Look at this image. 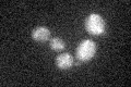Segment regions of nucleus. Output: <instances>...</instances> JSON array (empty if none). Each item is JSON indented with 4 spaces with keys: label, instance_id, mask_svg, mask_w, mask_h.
Listing matches in <instances>:
<instances>
[{
    "label": "nucleus",
    "instance_id": "nucleus-4",
    "mask_svg": "<svg viewBox=\"0 0 131 87\" xmlns=\"http://www.w3.org/2000/svg\"><path fill=\"white\" fill-rule=\"evenodd\" d=\"M31 36H32V38L35 41H37V43H45V41H47L49 39V37H50V31H49L47 27L38 26L33 30Z\"/></svg>",
    "mask_w": 131,
    "mask_h": 87
},
{
    "label": "nucleus",
    "instance_id": "nucleus-3",
    "mask_svg": "<svg viewBox=\"0 0 131 87\" xmlns=\"http://www.w3.org/2000/svg\"><path fill=\"white\" fill-rule=\"evenodd\" d=\"M55 63L57 65V68L59 70H69L73 64H74V59H73V57L70 55V53H60L56 57L55 59Z\"/></svg>",
    "mask_w": 131,
    "mask_h": 87
},
{
    "label": "nucleus",
    "instance_id": "nucleus-2",
    "mask_svg": "<svg viewBox=\"0 0 131 87\" xmlns=\"http://www.w3.org/2000/svg\"><path fill=\"white\" fill-rule=\"evenodd\" d=\"M96 45L91 39H85L81 41L77 48V59L80 62H89L95 56Z\"/></svg>",
    "mask_w": 131,
    "mask_h": 87
},
{
    "label": "nucleus",
    "instance_id": "nucleus-5",
    "mask_svg": "<svg viewBox=\"0 0 131 87\" xmlns=\"http://www.w3.org/2000/svg\"><path fill=\"white\" fill-rule=\"evenodd\" d=\"M49 47L55 51H62L66 48V43L59 37H54L49 40Z\"/></svg>",
    "mask_w": 131,
    "mask_h": 87
},
{
    "label": "nucleus",
    "instance_id": "nucleus-1",
    "mask_svg": "<svg viewBox=\"0 0 131 87\" xmlns=\"http://www.w3.org/2000/svg\"><path fill=\"white\" fill-rule=\"evenodd\" d=\"M105 21L98 14H90L85 20V30L89 34L94 36H101L105 33Z\"/></svg>",
    "mask_w": 131,
    "mask_h": 87
}]
</instances>
